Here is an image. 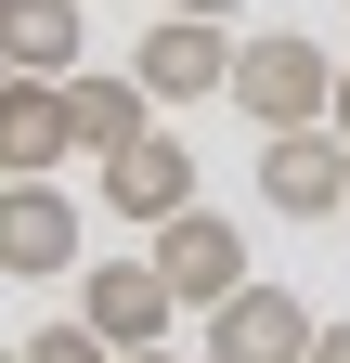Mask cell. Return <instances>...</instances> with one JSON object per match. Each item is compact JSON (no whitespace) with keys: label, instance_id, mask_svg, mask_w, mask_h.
Returning <instances> with one entry per match:
<instances>
[{"label":"cell","instance_id":"cell-16","mask_svg":"<svg viewBox=\"0 0 350 363\" xmlns=\"http://www.w3.org/2000/svg\"><path fill=\"white\" fill-rule=\"evenodd\" d=\"M117 363H182V350H117Z\"/></svg>","mask_w":350,"mask_h":363},{"label":"cell","instance_id":"cell-12","mask_svg":"<svg viewBox=\"0 0 350 363\" xmlns=\"http://www.w3.org/2000/svg\"><path fill=\"white\" fill-rule=\"evenodd\" d=\"M26 363H117V350H104V337L65 311V325H39V337H26Z\"/></svg>","mask_w":350,"mask_h":363},{"label":"cell","instance_id":"cell-13","mask_svg":"<svg viewBox=\"0 0 350 363\" xmlns=\"http://www.w3.org/2000/svg\"><path fill=\"white\" fill-rule=\"evenodd\" d=\"M312 363H350V311H337V325H324V337H312Z\"/></svg>","mask_w":350,"mask_h":363},{"label":"cell","instance_id":"cell-4","mask_svg":"<svg viewBox=\"0 0 350 363\" xmlns=\"http://www.w3.org/2000/svg\"><path fill=\"white\" fill-rule=\"evenodd\" d=\"M130 78H143L156 104H208V91H234V26L221 13H156L143 52H130Z\"/></svg>","mask_w":350,"mask_h":363},{"label":"cell","instance_id":"cell-15","mask_svg":"<svg viewBox=\"0 0 350 363\" xmlns=\"http://www.w3.org/2000/svg\"><path fill=\"white\" fill-rule=\"evenodd\" d=\"M324 117H337V143H350V65H337V104H324Z\"/></svg>","mask_w":350,"mask_h":363},{"label":"cell","instance_id":"cell-1","mask_svg":"<svg viewBox=\"0 0 350 363\" xmlns=\"http://www.w3.org/2000/svg\"><path fill=\"white\" fill-rule=\"evenodd\" d=\"M221 104H247L259 130H312L337 104V52L298 39V26H259V39H234V91H221Z\"/></svg>","mask_w":350,"mask_h":363},{"label":"cell","instance_id":"cell-3","mask_svg":"<svg viewBox=\"0 0 350 363\" xmlns=\"http://www.w3.org/2000/svg\"><path fill=\"white\" fill-rule=\"evenodd\" d=\"M259 208H286V220H337V208H350V143H337V117L259 130Z\"/></svg>","mask_w":350,"mask_h":363},{"label":"cell","instance_id":"cell-6","mask_svg":"<svg viewBox=\"0 0 350 363\" xmlns=\"http://www.w3.org/2000/svg\"><path fill=\"white\" fill-rule=\"evenodd\" d=\"M78 325H91L104 350H169L182 298H169V272H156V259H104V272H78Z\"/></svg>","mask_w":350,"mask_h":363},{"label":"cell","instance_id":"cell-9","mask_svg":"<svg viewBox=\"0 0 350 363\" xmlns=\"http://www.w3.org/2000/svg\"><path fill=\"white\" fill-rule=\"evenodd\" d=\"M104 208L143 220V234H156V220H182V208H195V143H182V130H143L130 156H104Z\"/></svg>","mask_w":350,"mask_h":363},{"label":"cell","instance_id":"cell-18","mask_svg":"<svg viewBox=\"0 0 350 363\" xmlns=\"http://www.w3.org/2000/svg\"><path fill=\"white\" fill-rule=\"evenodd\" d=\"M337 220H350V208H337Z\"/></svg>","mask_w":350,"mask_h":363},{"label":"cell","instance_id":"cell-8","mask_svg":"<svg viewBox=\"0 0 350 363\" xmlns=\"http://www.w3.org/2000/svg\"><path fill=\"white\" fill-rule=\"evenodd\" d=\"M65 156H78L65 78H13V65H0V182H52Z\"/></svg>","mask_w":350,"mask_h":363},{"label":"cell","instance_id":"cell-5","mask_svg":"<svg viewBox=\"0 0 350 363\" xmlns=\"http://www.w3.org/2000/svg\"><path fill=\"white\" fill-rule=\"evenodd\" d=\"M312 337H324L312 298H298V286H259V272L208 311V363H312Z\"/></svg>","mask_w":350,"mask_h":363},{"label":"cell","instance_id":"cell-17","mask_svg":"<svg viewBox=\"0 0 350 363\" xmlns=\"http://www.w3.org/2000/svg\"><path fill=\"white\" fill-rule=\"evenodd\" d=\"M0 363H26V350H0Z\"/></svg>","mask_w":350,"mask_h":363},{"label":"cell","instance_id":"cell-7","mask_svg":"<svg viewBox=\"0 0 350 363\" xmlns=\"http://www.w3.org/2000/svg\"><path fill=\"white\" fill-rule=\"evenodd\" d=\"M0 272H13V286L78 272V195L65 182H0Z\"/></svg>","mask_w":350,"mask_h":363},{"label":"cell","instance_id":"cell-11","mask_svg":"<svg viewBox=\"0 0 350 363\" xmlns=\"http://www.w3.org/2000/svg\"><path fill=\"white\" fill-rule=\"evenodd\" d=\"M78 52H91L78 0H0V65L13 78H78Z\"/></svg>","mask_w":350,"mask_h":363},{"label":"cell","instance_id":"cell-10","mask_svg":"<svg viewBox=\"0 0 350 363\" xmlns=\"http://www.w3.org/2000/svg\"><path fill=\"white\" fill-rule=\"evenodd\" d=\"M65 117H78V156H130V143H143V130H156V91L143 78H117V65H78L65 78Z\"/></svg>","mask_w":350,"mask_h":363},{"label":"cell","instance_id":"cell-2","mask_svg":"<svg viewBox=\"0 0 350 363\" xmlns=\"http://www.w3.org/2000/svg\"><path fill=\"white\" fill-rule=\"evenodd\" d=\"M143 259L169 272V298H182V311H221V298L247 286V234H234L208 195H195L182 220H156V234H143Z\"/></svg>","mask_w":350,"mask_h":363},{"label":"cell","instance_id":"cell-14","mask_svg":"<svg viewBox=\"0 0 350 363\" xmlns=\"http://www.w3.org/2000/svg\"><path fill=\"white\" fill-rule=\"evenodd\" d=\"M169 13H221V26H234V13H247V0H169Z\"/></svg>","mask_w":350,"mask_h":363}]
</instances>
